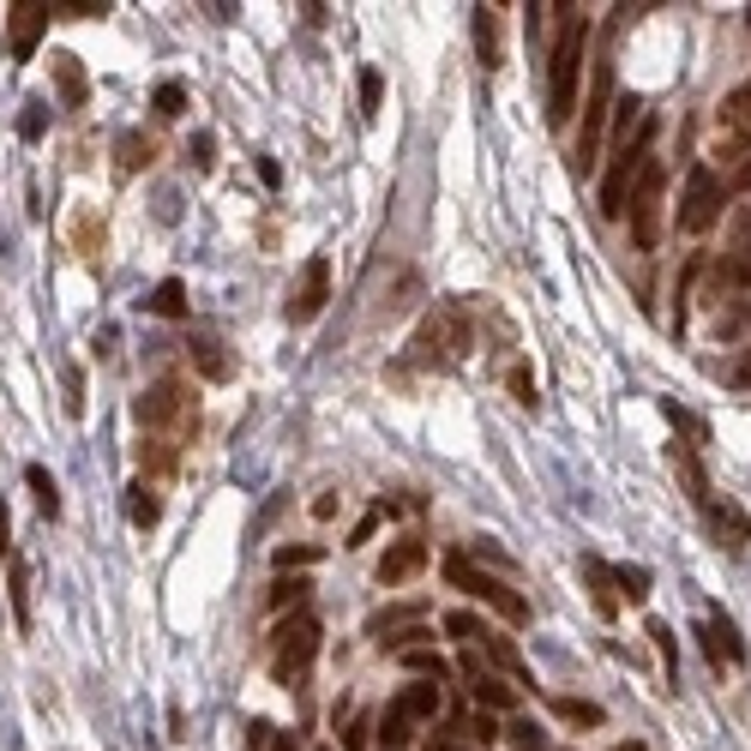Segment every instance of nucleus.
<instances>
[{"mask_svg": "<svg viewBox=\"0 0 751 751\" xmlns=\"http://www.w3.org/2000/svg\"><path fill=\"white\" fill-rule=\"evenodd\" d=\"M722 379H727V385H751V349H746V355H734V361L722 367Z\"/></svg>", "mask_w": 751, "mask_h": 751, "instance_id": "obj_46", "label": "nucleus"}, {"mask_svg": "<svg viewBox=\"0 0 751 751\" xmlns=\"http://www.w3.org/2000/svg\"><path fill=\"white\" fill-rule=\"evenodd\" d=\"M13 553V518H7V499H0V559Z\"/></svg>", "mask_w": 751, "mask_h": 751, "instance_id": "obj_51", "label": "nucleus"}, {"mask_svg": "<svg viewBox=\"0 0 751 751\" xmlns=\"http://www.w3.org/2000/svg\"><path fill=\"white\" fill-rule=\"evenodd\" d=\"M144 307H151L156 319H181V313H187V289H181V277H163V283L151 289V301H144Z\"/></svg>", "mask_w": 751, "mask_h": 751, "instance_id": "obj_24", "label": "nucleus"}, {"mask_svg": "<svg viewBox=\"0 0 751 751\" xmlns=\"http://www.w3.org/2000/svg\"><path fill=\"white\" fill-rule=\"evenodd\" d=\"M127 518L139 523V530H151V523L163 518V499H156V487H151V481H144V475L127 487Z\"/></svg>", "mask_w": 751, "mask_h": 751, "instance_id": "obj_20", "label": "nucleus"}, {"mask_svg": "<svg viewBox=\"0 0 751 751\" xmlns=\"http://www.w3.org/2000/svg\"><path fill=\"white\" fill-rule=\"evenodd\" d=\"M715 156H722V163L751 156V78L722 97V115H715Z\"/></svg>", "mask_w": 751, "mask_h": 751, "instance_id": "obj_9", "label": "nucleus"}, {"mask_svg": "<svg viewBox=\"0 0 751 751\" xmlns=\"http://www.w3.org/2000/svg\"><path fill=\"white\" fill-rule=\"evenodd\" d=\"M746 30H751V7H746Z\"/></svg>", "mask_w": 751, "mask_h": 751, "instance_id": "obj_54", "label": "nucleus"}, {"mask_svg": "<svg viewBox=\"0 0 751 751\" xmlns=\"http://www.w3.org/2000/svg\"><path fill=\"white\" fill-rule=\"evenodd\" d=\"M319 553L324 547H313V542H301V547H277V571H307V565H319Z\"/></svg>", "mask_w": 751, "mask_h": 751, "instance_id": "obj_32", "label": "nucleus"}, {"mask_svg": "<svg viewBox=\"0 0 751 751\" xmlns=\"http://www.w3.org/2000/svg\"><path fill=\"white\" fill-rule=\"evenodd\" d=\"M409 727H415V722L397 710V703H391L385 722H379V746H385V751H403V746H409Z\"/></svg>", "mask_w": 751, "mask_h": 751, "instance_id": "obj_28", "label": "nucleus"}, {"mask_svg": "<svg viewBox=\"0 0 751 751\" xmlns=\"http://www.w3.org/2000/svg\"><path fill=\"white\" fill-rule=\"evenodd\" d=\"M151 156H156V144L144 139V132H120V139H115V169L120 175H139Z\"/></svg>", "mask_w": 751, "mask_h": 751, "instance_id": "obj_21", "label": "nucleus"}, {"mask_svg": "<svg viewBox=\"0 0 751 751\" xmlns=\"http://www.w3.org/2000/svg\"><path fill=\"white\" fill-rule=\"evenodd\" d=\"M54 18H103L109 13V0H49Z\"/></svg>", "mask_w": 751, "mask_h": 751, "instance_id": "obj_36", "label": "nucleus"}, {"mask_svg": "<svg viewBox=\"0 0 751 751\" xmlns=\"http://www.w3.org/2000/svg\"><path fill=\"white\" fill-rule=\"evenodd\" d=\"M511 734H518V746H523V751L542 746V727H535V722H511Z\"/></svg>", "mask_w": 751, "mask_h": 751, "instance_id": "obj_49", "label": "nucleus"}, {"mask_svg": "<svg viewBox=\"0 0 751 751\" xmlns=\"http://www.w3.org/2000/svg\"><path fill=\"white\" fill-rule=\"evenodd\" d=\"M78 246H85V253H97V246H103V222L78 217Z\"/></svg>", "mask_w": 751, "mask_h": 751, "instance_id": "obj_47", "label": "nucleus"}, {"mask_svg": "<svg viewBox=\"0 0 751 751\" xmlns=\"http://www.w3.org/2000/svg\"><path fill=\"white\" fill-rule=\"evenodd\" d=\"M379 523H385V506H373V511H367V518H361V523H355V535H349V547H361V542H373V530H379Z\"/></svg>", "mask_w": 751, "mask_h": 751, "instance_id": "obj_45", "label": "nucleus"}, {"mask_svg": "<svg viewBox=\"0 0 751 751\" xmlns=\"http://www.w3.org/2000/svg\"><path fill=\"white\" fill-rule=\"evenodd\" d=\"M553 710L565 715V722H583V727H601V710H596V703H583V698H559Z\"/></svg>", "mask_w": 751, "mask_h": 751, "instance_id": "obj_40", "label": "nucleus"}, {"mask_svg": "<svg viewBox=\"0 0 751 751\" xmlns=\"http://www.w3.org/2000/svg\"><path fill=\"white\" fill-rule=\"evenodd\" d=\"M481 649H487V655L499 661V667H506L511 679H523V686H530V667H523V655H518V644H511V637L487 632V637H481Z\"/></svg>", "mask_w": 751, "mask_h": 751, "instance_id": "obj_25", "label": "nucleus"}, {"mask_svg": "<svg viewBox=\"0 0 751 751\" xmlns=\"http://www.w3.org/2000/svg\"><path fill=\"white\" fill-rule=\"evenodd\" d=\"M463 679H469V691H475L481 710H511V703H518V686L499 679V674H487L475 655H463Z\"/></svg>", "mask_w": 751, "mask_h": 751, "instance_id": "obj_13", "label": "nucleus"}, {"mask_svg": "<svg viewBox=\"0 0 751 751\" xmlns=\"http://www.w3.org/2000/svg\"><path fill=\"white\" fill-rule=\"evenodd\" d=\"M319 751H331V746H319Z\"/></svg>", "mask_w": 751, "mask_h": 751, "instance_id": "obj_56", "label": "nucleus"}, {"mask_svg": "<svg viewBox=\"0 0 751 751\" xmlns=\"http://www.w3.org/2000/svg\"><path fill=\"white\" fill-rule=\"evenodd\" d=\"M403 667H409V674H421V679H433V686L451 674V661H445L440 649H428V644H421V649H403Z\"/></svg>", "mask_w": 751, "mask_h": 751, "instance_id": "obj_26", "label": "nucleus"}, {"mask_svg": "<svg viewBox=\"0 0 751 751\" xmlns=\"http://www.w3.org/2000/svg\"><path fill=\"white\" fill-rule=\"evenodd\" d=\"M710 530H715V542H722L734 559L746 553V542H751V518H746L739 506H727V499L715 506V499H710Z\"/></svg>", "mask_w": 751, "mask_h": 751, "instance_id": "obj_16", "label": "nucleus"}, {"mask_svg": "<svg viewBox=\"0 0 751 751\" xmlns=\"http://www.w3.org/2000/svg\"><path fill=\"white\" fill-rule=\"evenodd\" d=\"M61 391H66V415L78 421V415H85V373H78L73 361L61 367Z\"/></svg>", "mask_w": 751, "mask_h": 751, "instance_id": "obj_34", "label": "nucleus"}, {"mask_svg": "<svg viewBox=\"0 0 751 751\" xmlns=\"http://www.w3.org/2000/svg\"><path fill=\"white\" fill-rule=\"evenodd\" d=\"M156 115H163V120L187 115V85H181V78H163V85H156Z\"/></svg>", "mask_w": 751, "mask_h": 751, "instance_id": "obj_29", "label": "nucleus"}, {"mask_svg": "<svg viewBox=\"0 0 751 751\" xmlns=\"http://www.w3.org/2000/svg\"><path fill=\"white\" fill-rule=\"evenodd\" d=\"M259 181H265V187H277V181H283V169H277L271 156H259Z\"/></svg>", "mask_w": 751, "mask_h": 751, "instance_id": "obj_52", "label": "nucleus"}, {"mask_svg": "<svg viewBox=\"0 0 751 751\" xmlns=\"http://www.w3.org/2000/svg\"><path fill=\"white\" fill-rule=\"evenodd\" d=\"M54 85H61V103L66 109H85V66H78V54H54Z\"/></svg>", "mask_w": 751, "mask_h": 751, "instance_id": "obj_19", "label": "nucleus"}, {"mask_svg": "<svg viewBox=\"0 0 751 751\" xmlns=\"http://www.w3.org/2000/svg\"><path fill=\"white\" fill-rule=\"evenodd\" d=\"M649 144H655V120H644L637 139L613 151V169L601 175V217H625V199H632L637 175H644V163H649Z\"/></svg>", "mask_w": 751, "mask_h": 751, "instance_id": "obj_5", "label": "nucleus"}, {"mask_svg": "<svg viewBox=\"0 0 751 751\" xmlns=\"http://www.w3.org/2000/svg\"><path fill=\"white\" fill-rule=\"evenodd\" d=\"M451 734L475 739V746H493V739H499V722H493V715H475V722H457Z\"/></svg>", "mask_w": 751, "mask_h": 751, "instance_id": "obj_41", "label": "nucleus"}, {"mask_svg": "<svg viewBox=\"0 0 751 751\" xmlns=\"http://www.w3.org/2000/svg\"><path fill=\"white\" fill-rule=\"evenodd\" d=\"M475 349V331H469V307L463 301H445L421 319V331L409 338V361L415 367H451Z\"/></svg>", "mask_w": 751, "mask_h": 751, "instance_id": "obj_2", "label": "nucleus"}, {"mask_svg": "<svg viewBox=\"0 0 751 751\" xmlns=\"http://www.w3.org/2000/svg\"><path fill=\"white\" fill-rule=\"evenodd\" d=\"M187 349H193V367H199L205 379H229V355H222V343L211 338V331H199V338L187 343Z\"/></svg>", "mask_w": 751, "mask_h": 751, "instance_id": "obj_22", "label": "nucleus"}, {"mask_svg": "<svg viewBox=\"0 0 751 751\" xmlns=\"http://www.w3.org/2000/svg\"><path fill=\"white\" fill-rule=\"evenodd\" d=\"M271 739H277V727H271V722H246V746H253V751H265Z\"/></svg>", "mask_w": 751, "mask_h": 751, "instance_id": "obj_48", "label": "nucleus"}, {"mask_svg": "<svg viewBox=\"0 0 751 751\" xmlns=\"http://www.w3.org/2000/svg\"><path fill=\"white\" fill-rule=\"evenodd\" d=\"M211 151H217V139H211V132H199V139L187 144V163H193L199 175H211V163H217V156H211Z\"/></svg>", "mask_w": 751, "mask_h": 751, "instance_id": "obj_43", "label": "nucleus"}, {"mask_svg": "<svg viewBox=\"0 0 751 751\" xmlns=\"http://www.w3.org/2000/svg\"><path fill=\"white\" fill-rule=\"evenodd\" d=\"M506 385H511V397H518L523 409H535V379H530V367H511Z\"/></svg>", "mask_w": 751, "mask_h": 751, "instance_id": "obj_44", "label": "nucleus"}, {"mask_svg": "<svg viewBox=\"0 0 751 751\" xmlns=\"http://www.w3.org/2000/svg\"><path fill=\"white\" fill-rule=\"evenodd\" d=\"M428 565V547L415 542V535H403V542H391L385 547V559H379V583H403V577H415V571Z\"/></svg>", "mask_w": 751, "mask_h": 751, "instance_id": "obj_14", "label": "nucleus"}, {"mask_svg": "<svg viewBox=\"0 0 751 751\" xmlns=\"http://www.w3.org/2000/svg\"><path fill=\"white\" fill-rule=\"evenodd\" d=\"M49 18H54V7H37V0H13V7H7V49H13V61L37 54Z\"/></svg>", "mask_w": 751, "mask_h": 751, "instance_id": "obj_12", "label": "nucleus"}, {"mask_svg": "<svg viewBox=\"0 0 751 751\" xmlns=\"http://www.w3.org/2000/svg\"><path fill=\"white\" fill-rule=\"evenodd\" d=\"M661 187H667L661 163H644L632 199H625V211H632V241L644 246V253H655V241H661Z\"/></svg>", "mask_w": 751, "mask_h": 751, "instance_id": "obj_8", "label": "nucleus"}, {"mask_svg": "<svg viewBox=\"0 0 751 751\" xmlns=\"http://www.w3.org/2000/svg\"><path fill=\"white\" fill-rule=\"evenodd\" d=\"M132 415H139L144 433H163L169 421H193V409H187V385L181 379H156V385L132 403Z\"/></svg>", "mask_w": 751, "mask_h": 751, "instance_id": "obj_11", "label": "nucleus"}, {"mask_svg": "<svg viewBox=\"0 0 751 751\" xmlns=\"http://www.w3.org/2000/svg\"><path fill=\"white\" fill-rule=\"evenodd\" d=\"M722 205H727V187H722V175L715 169H691L686 175V199H679V229L686 234H703V229H715L722 222Z\"/></svg>", "mask_w": 751, "mask_h": 751, "instance_id": "obj_7", "label": "nucleus"}, {"mask_svg": "<svg viewBox=\"0 0 751 751\" xmlns=\"http://www.w3.org/2000/svg\"><path fill=\"white\" fill-rule=\"evenodd\" d=\"M175 463H181V445H175L169 433H144L139 440V469H151V475H175Z\"/></svg>", "mask_w": 751, "mask_h": 751, "instance_id": "obj_17", "label": "nucleus"}, {"mask_svg": "<svg viewBox=\"0 0 751 751\" xmlns=\"http://www.w3.org/2000/svg\"><path fill=\"white\" fill-rule=\"evenodd\" d=\"M530 751H547V746H530Z\"/></svg>", "mask_w": 751, "mask_h": 751, "instance_id": "obj_55", "label": "nucleus"}, {"mask_svg": "<svg viewBox=\"0 0 751 751\" xmlns=\"http://www.w3.org/2000/svg\"><path fill=\"white\" fill-rule=\"evenodd\" d=\"M734 187H739V193H751V156H746V163H739V175H734Z\"/></svg>", "mask_w": 751, "mask_h": 751, "instance_id": "obj_53", "label": "nucleus"}, {"mask_svg": "<svg viewBox=\"0 0 751 751\" xmlns=\"http://www.w3.org/2000/svg\"><path fill=\"white\" fill-rule=\"evenodd\" d=\"M25 481H30V493H37L42 518H61V487H54L49 469H42V463H25Z\"/></svg>", "mask_w": 751, "mask_h": 751, "instance_id": "obj_27", "label": "nucleus"}, {"mask_svg": "<svg viewBox=\"0 0 751 751\" xmlns=\"http://www.w3.org/2000/svg\"><path fill=\"white\" fill-rule=\"evenodd\" d=\"M13 613H18V625H30V571L13 559Z\"/></svg>", "mask_w": 751, "mask_h": 751, "instance_id": "obj_38", "label": "nucleus"}, {"mask_svg": "<svg viewBox=\"0 0 751 751\" xmlns=\"http://www.w3.org/2000/svg\"><path fill=\"white\" fill-rule=\"evenodd\" d=\"M313 583L307 577H277V589H271V608H295L301 596H307Z\"/></svg>", "mask_w": 751, "mask_h": 751, "instance_id": "obj_42", "label": "nucleus"}, {"mask_svg": "<svg viewBox=\"0 0 751 751\" xmlns=\"http://www.w3.org/2000/svg\"><path fill=\"white\" fill-rule=\"evenodd\" d=\"M445 583H451V589H463V596H475V601H487V608H499L511 625L530 620V601H523L518 589H506L499 577H487V571H481L469 553H445Z\"/></svg>", "mask_w": 751, "mask_h": 751, "instance_id": "obj_4", "label": "nucleus"}, {"mask_svg": "<svg viewBox=\"0 0 751 751\" xmlns=\"http://www.w3.org/2000/svg\"><path fill=\"white\" fill-rule=\"evenodd\" d=\"M746 319H751V301H746V295H739V301H734V307H727V313H722V319H715V338H739V331H746Z\"/></svg>", "mask_w": 751, "mask_h": 751, "instance_id": "obj_37", "label": "nucleus"}, {"mask_svg": "<svg viewBox=\"0 0 751 751\" xmlns=\"http://www.w3.org/2000/svg\"><path fill=\"white\" fill-rule=\"evenodd\" d=\"M559 37H553V61H547V120L565 127L577 109V73H583V49H589V18L559 7Z\"/></svg>", "mask_w": 751, "mask_h": 751, "instance_id": "obj_1", "label": "nucleus"}, {"mask_svg": "<svg viewBox=\"0 0 751 751\" xmlns=\"http://www.w3.org/2000/svg\"><path fill=\"white\" fill-rule=\"evenodd\" d=\"M583 577H589V601H596L601 620H613L620 613V596H613V571L601 565V559H583Z\"/></svg>", "mask_w": 751, "mask_h": 751, "instance_id": "obj_18", "label": "nucleus"}, {"mask_svg": "<svg viewBox=\"0 0 751 751\" xmlns=\"http://www.w3.org/2000/svg\"><path fill=\"white\" fill-rule=\"evenodd\" d=\"M613 589H625V601H644L649 596V571L644 565H620L613 571Z\"/></svg>", "mask_w": 751, "mask_h": 751, "instance_id": "obj_33", "label": "nucleus"}, {"mask_svg": "<svg viewBox=\"0 0 751 751\" xmlns=\"http://www.w3.org/2000/svg\"><path fill=\"white\" fill-rule=\"evenodd\" d=\"M445 632L463 637V644H481V637H487V625H481L475 613H445Z\"/></svg>", "mask_w": 751, "mask_h": 751, "instance_id": "obj_39", "label": "nucleus"}, {"mask_svg": "<svg viewBox=\"0 0 751 751\" xmlns=\"http://www.w3.org/2000/svg\"><path fill=\"white\" fill-rule=\"evenodd\" d=\"M367 734H373V727H367V722H355L349 734H343V751H367Z\"/></svg>", "mask_w": 751, "mask_h": 751, "instance_id": "obj_50", "label": "nucleus"}, {"mask_svg": "<svg viewBox=\"0 0 751 751\" xmlns=\"http://www.w3.org/2000/svg\"><path fill=\"white\" fill-rule=\"evenodd\" d=\"M475 54H481V73H499V66H506V37H499V7H475Z\"/></svg>", "mask_w": 751, "mask_h": 751, "instance_id": "obj_15", "label": "nucleus"}, {"mask_svg": "<svg viewBox=\"0 0 751 751\" xmlns=\"http://www.w3.org/2000/svg\"><path fill=\"white\" fill-rule=\"evenodd\" d=\"M18 132H25L30 144H37L42 132H49V97H30V103H25V115H18Z\"/></svg>", "mask_w": 751, "mask_h": 751, "instance_id": "obj_31", "label": "nucleus"}, {"mask_svg": "<svg viewBox=\"0 0 751 751\" xmlns=\"http://www.w3.org/2000/svg\"><path fill=\"white\" fill-rule=\"evenodd\" d=\"M608 109H613V61L601 54L596 61V85H589V103L577 115V151H571V169L589 175L601 156V132H608Z\"/></svg>", "mask_w": 751, "mask_h": 751, "instance_id": "obj_3", "label": "nucleus"}, {"mask_svg": "<svg viewBox=\"0 0 751 751\" xmlns=\"http://www.w3.org/2000/svg\"><path fill=\"white\" fill-rule=\"evenodd\" d=\"M710 637H715V649H722L727 661H746V644H739V632H734L727 613H715V620H710Z\"/></svg>", "mask_w": 751, "mask_h": 751, "instance_id": "obj_30", "label": "nucleus"}, {"mask_svg": "<svg viewBox=\"0 0 751 751\" xmlns=\"http://www.w3.org/2000/svg\"><path fill=\"white\" fill-rule=\"evenodd\" d=\"M397 710L409 715V722H433V715H440V686H433V679H421V686H409L397 698Z\"/></svg>", "mask_w": 751, "mask_h": 751, "instance_id": "obj_23", "label": "nucleus"}, {"mask_svg": "<svg viewBox=\"0 0 751 751\" xmlns=\"http://www.w3.org/2000/svg\"><path fill=\"white\" fill-rule=\"evenodd\" d=\"M313 655H319V620H313V613H289V620L271 632V674L301 679Z\"/></svg>", "mask_w": 751, "mask_h": 751, "instance_id": "obj_6", "label": "nucleus"}, {"mask_svg": "<svg viewBox=\"0 0 751 751\" xmlns=\"http://www.w3.org/2000/svg\"><path fill=\"white\" fill-rule=\"evenodd\" d=\"M379 103H385V78H379V66H367V73H361V115L373 120Z\"/></svg>", "mask_w": 751, "mask_h": 751, "instance_id": "obj_35", "label": "nucleus"}, {"mask_svg": "<svg viewBox=\"0 0 751 751\" xmlns=\"http://www.w3.org/2000/svg\"><path fill=\"white\" fill-rule=\"evenodd\" d=\"M324 301H331V265L313 253V259L301 265L295 289L283 295V319H289V324H313V319L324 313Z\"/></svg>", "mask_w": 751, "mask_h": 751, "instance_id": "obj_10", "label": "nucleus"}]
</instances>
